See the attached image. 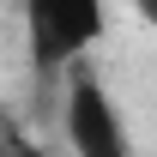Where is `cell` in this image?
Wrapping results in <instances>:
<instances>
[{"label": "cell", "instance_id": "2", "mask_svg": "<svg viewBox=\"0 0 157 157\" xmlns=\"http://www.w3.org/2000/svg\"><path fill=\"white\" fill-rule=\"evenodd\" d=\"M60 121H67V145H73V157H133L109 85H103L97 73H85V67H73V78H67Z\"/></svg>", "mask_w": 157, "mask_h": 157}, {"label": "cell", "instance_id": "1", "mask_svg": "<svg viewBox=\"0 0 157 157\" xmlns=\"http://www.w3.org/2000/svg\"><path fill=\"white\" fill-rule=\"evenodd\" d=\"M103 12L97 0H30L24 6V48H30V67L36 73H60V67H78V55L103 36Z\"/></svg>", "mask_w": 157, "mask_h": 157}]
</instances>
